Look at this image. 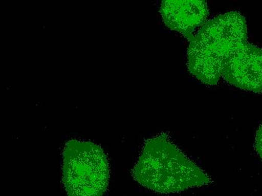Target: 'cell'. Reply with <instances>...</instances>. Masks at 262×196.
<instances>
[{"label": "cell", "mask_w": 262, "mask_h": 196, "mask_svg": "<svg viewBox=\"0 0 262 196\" xmlns=\"http://www.w3.org/2000/svg\"><path fill=\"white\" fill-rule=\"evenodd\" d=\"M160 13L167 28L181 33L190 42L196 29L207 22L210 12L205 1L164 0L161 3Z\"/></svg>", "instance_id": "5b68a950"}, {"label": "cell", "mask_w": 262, "mask_h": 196, "mask_svg": "<svg viewBox=\"0 0 262 196\" xmlns=\"http://www.w3.org/2000/svg\"><path fill=\"white\" fill-rule=\"evenodd\" d=\"M255 149L262 159V123L255 134Z\"/></svg>", "instance_id": "8992f818"}, {"label": "cell", "mask_w": 262, "mask_h": 196, "mask_svg": "<svg viewBox=\"0 0 262 196\" xmlns=\"http://www.w3.org/2000/svg\"><path fill=\"white\" fill-rule=\"evenodd\" d=\"M220 75L238 89L262 93V49L247 40L239 45L225 60Z\"/></svg>", "instance_id": "277c9868"}, {"label": "cell", "mask_w": 262, "mask_h": 196, "mask_svg": "<svg viewBox=\"0 0 262 196\" xmlns=\"http://www.w3.org/2000/svg\"><path fill=\"white\" fill-rule=\"evenodd\" d=\"M247 39V20L241 12L231 11L207 20L189 42L188 70L202 83L216 85L222 62Z\"/></svg>", "instance_id": "7a4b0ae2"}, {"label": "cell", "mask_w": 262, "mask_h": 196, "mask_svg": "<svg viewBox=\"0 0 262 196\" xmlns=\"http://www.w3.org/2000/svg\"><path fill=\"white\" fill-rule=\"evenodd\" d=\"M110 178V163L101 146L78 140L66 143L62 181L67 195L103 196Z\"/></svg>", "instance_id": "3957f363"}, {"label": "cell", "mask_w": 262, "mask_h": 196, "mask_svg": "<svg viewBox=\"0 0 262 196\" xmlns=\"http://www.w3.org/2000/svg\"><path fill=\"white\" fill-rule=\"evenodd\" d=\"M132 177L146 189L161 194L178 193L213 182L165 133L145 142Z\"/></svg>", "instance_id": "6da1fadb"}]
</instances>
